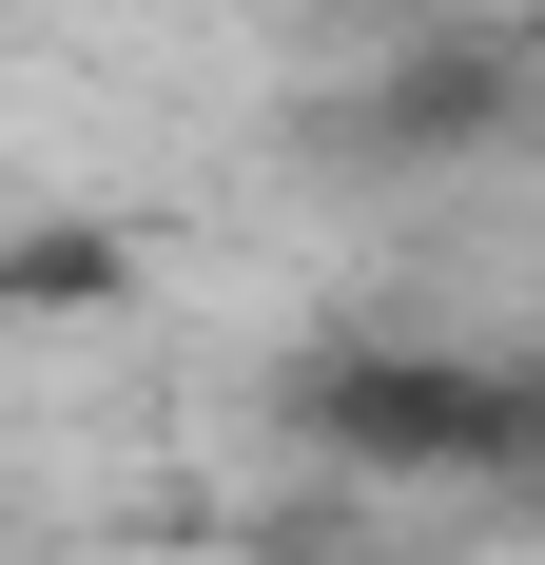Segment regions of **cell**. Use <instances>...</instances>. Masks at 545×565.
<instances>
[{"instance_id": "obj_2", "label": "cell", "mask_w": 545, "mask_h": 565, "mask_svg": "<svg viewBox=\"0 0 545 565\" xmlns=\"http://www.w3.org/2000/svg\"><path fill=\"white\" fill-rule=\"evenodd\" d=\"M506 137H526V40L506 20H389V58L331 98L351 175H488Z\"/></svg>"}, {"instance_id": "obj_1", "label": "cell", "mask_w": 545, "mask_h": 565, "mask_svg": "<svg viewBox=\"0 0 545 565\" xmlns=\"http://www.w3.org/2000/svg\"><path fill=\"white\" fill-rule=\"evenodd\" d=\"M272 429L331 488H526L545 468V391L468 332H312L272 371Z\"/></svg>"}, {"instance_id": "obj_3", "label": "cell", "mask_w": 545, "mask_h": 565, "mask_svg": "<svg viewBox=\"0 0 545 565\" xmlns=\"http://www.w3.org/2000/svg\"><path fill=\"white\" fill-rule=\"evenodd\" d=\"M0 312H40V332L137 312V234H98V215H20V234H0Z\"/></svg>"}]
</instances>
